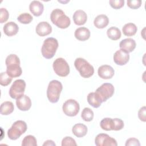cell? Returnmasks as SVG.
<instances>
[{
	"instance_id": "6da1fadb",
	"label": "cell",
	"mask_w": 146,
	"mask_h": 146,
	"mask_svg": "<svg viewBox=\"0 0 146 146\" xmlns=\"http://www.w3.org/2000/svg\"><path fill=\"white\" fill-rule=\"evenodd\" d=\"M5 63L7 67L6 72L12 78H17L21 75L22 70L20 67V60L18 56L11 54L8 55L6 59Z\"/></svg>"
},
{
	"instance_id": "7a4b0ae2",
	"label": "cell",
	"mask_w": 146,
	"mask_h": 146,
	"mask_svg": "<svg viewBox=\"0 0 146 146\" xmlns=\"http://www.w3.org/2000/svg\"><path fill=\"white\" fill-rule=\"evenodd\" d=\"M50 19L53 24L62 29L67 28L71 23L70 18L60 9H55L52 11Z\"/></svg>"
},
{
	"instance_id": "3957f363",
	"label": "cell",
	"mask_w": 146,
	"mask_h": 146,
	"mask_svg": "<svg viewBox=\"0 0 146 146\" xmlns=\"http://www.w3.org/2000/svg\"><path fill=\"white\" fill-rule=\"evenodd\" d=\"M58 45V42L55 38L50 37L46 39L41 48L42 56L46 59L52 58L56 53Z\"/></svg>"
},
{
	"instance_id": "277c9868",
	"label": "cell",
	"mask_w": 146,
	"mask_h": 146,
	"mask_svg": "<svg viewBox=\"0 0 146 146\" xmlns=\"http://www.w3.org/2000/svg\"><path fill=\"white\" fill-rule=\"evenodd\" d=\"M62 89V84L59 81L57 80H51L49 83L47 90V96L48 100L52 103L58 102Z\"/></svg>"
},
{
	"instance_id": "5b68a950",
	"label": "cell",
	"mask_w": 146,
	"mask_h": 146,
	"mask_svg": "<svg viewBox=\"0 0 146 146\" xmlns=\"http://www.w3.org/2000/svg\"><path fill=\"white\" fill-rule=\"evenodd\" d=\"M74 66L80 76L84 78H88L94 73L93 66L82 58H76L74 62Z\"/></svg>"
},
{
	"instance_id": "8992f818",
	"label": "cell",
	"mask_w": 146,
	"mask_h": 146,
	"mask_svg": "<svg viewBox=\"0 0 146 146\" xmlns=\"http://www.w3.org/2000/svg\"><path fill=\"white\" fill-rule=\"evenodd\" d=\"M27 127L25 121L23 120H17L15 121L11 128L7 131V136L11 140L18 139L27 130Z\"/></svg>"
},
{
	"instance_id": "52a82bcc",
	"label": "cell",
	"mask_w": 146,
	"mask_h": 146,
	"mask_svg": "<svg viewBox=\"0 0 146 146\" xmlns=\"http://www.w3.org/2000/svg\"><path fill=\"white\" fill-rule=\"evenodd\" d=\"M55 73L59 76L65 77L70 73V66L66 60L62 58L56 59L52 64Z\"/></svg>"
},
{
	"instance_id": "ba28073f",
	"label": "cell",
	"mask_w": 146,
	"mask_h": 146,
	"mask_svg": "<svg viewBox=\"0 0 146 146\" xmlns=\"http://www.w3.org/2000/svg\"><path fill=\"white\" fill-rule=\"evenodd\" d=\"M26 88V82L23 79H18L14 82L9 90V95L13 99H17L23 95Z\"/></svg>"
},
{
	"instance_id": "9c48e42d",
	"label": "cell",
	"mask_w": 146,
	"mask_h": 146,
	"mask_svg": "<svg viewBox=\"0 0 146 146\" xmlns=\"http://www.w3.org/2000/svg\"><path fill=\"white\" fill-rule=\"evenodd\" d=\"M114 87L112 84L105 83L98 88L95 92L99 96L102 101L104 102L112 97L114 94Z\"/></svg>"
},
{
	"instance_id": "30bf717a",
	"label": "cell",
	"mask_w": 146,
	"mask_h": 146,
	"mask_svg": "<svg viewBox=\"0 0 146 146\" xmlns=\"http://www.w3.org/2000/svg\"><path fill=\"white\" fill-rule=\"evenodd\" d=\"M62 110L66 115L72 117L79 113L80 106L77 101L71 99L66 100L63 103Z\"/></svg>"
},
{
	"instance_id": "8fae6325",
	"label": "cell",
	"mask_w": 146,
	"mask_h": 146,
	"mask_svg": "<svg viewBox=\"0 0 146 146\" xmlns=\"http://www.w3.org/2000/svg\"><path fill=\"white\" fill-rule=\"evenodd\" d=\"M95 143L97 146H117L116 140L106 133H99L95 139Z\"/></svg>"
},
{
	"instance_id": "7c38bea8",
	"label": "cell",
	"mask_w": 146,
	"mask_h": 146,
	"mask_svg": "<svg viewBox=\"0 0 146 146\" xmlns=\"http://www.w3.org/2000/svg\"><path fill=\"white\" fill-rule=\"evenodd\" d=\"M129 59V54L123 50L120 49L116 51L113 55L114 62L119 66L125 65Z\"/></svg>"
},
{
	"instance_id": "4fadbf2b",
	"label": "cell",
	"mask_w": 146,
	"mask_h": 146,
	"mask_svg": "<svg viewBox=\"0 0 146 146\" xmlns=\"http://www.w3.org/2000/svg\"><path fill=\"white\" fill-rule=\"evenodd\" d=\"M98 73L101 78L103 79H110L114 75L115 71L111 66L105 64L99 67Z\"/></svg>"
},
{
	"instance_id": "5bb4252c",
	"label": "cell",
	"mask_w": 146,
	"mask_h": 146,
	"mask_svg": "<svg viewBox=\"0 0 146 146\" xmlns=\"http://www.w3.org/2000/svg\"><path fill=\"white\" fill-rule=\"evenodd\" d=\"M16 104L18 108L21 111H28L31 108V100L28 96L23 95L16 99Z\"/></svg>"
},
{
	"instance_id": "9a60e30c",
	"label": "cell",
	"mask_w": 146,
	"mask_h": 146,
	"mask_svg": "<svg viewBox=\"0 0 146 146\" xmlns=\"http://www.w3.org/2000/svg\"><path fill=\"white\" fill-rule=\"evenodd\" d=\"M35 31L38 35L44 36L49 35L52 32V27L47 22H40L37 25Z\"/></svg>"
},
{
	"instance_id": "2e32d148",
	"label": "cell",
	"mask_w": 146,
	"mask_h": 146,
	"mask_svg": "<svg viewBox=\"0 0 146 146\" xmlns=\"http://www.w3.org/2000/svg\"><path fill=\"white\" fill-rule=\"evenodd\" d=\"M136 42L132 38H126L123 39L119 43L120 49L124 50L127 52H131L134 50L136 47Z\"/></svg>"
},
{
	"instance_id": "e0dca14e",
	"label": "cell",
	"mask_w": 146,
	"mask_h": 146,
	"mask_svg": "<svg viewBox=\"0 0 146 146\" xmlns=\"http://www.w3.org/2000/svg\"><path fill=\"white\" fill-rule=\"evenodd\" d=\"M30 12L36 17H39L42 15L44 10V6L42 3L39 1H33L29 5Z\"/></svg>"
},
{
	"instance_id": "ac0fdd59",
	"label": "cell",
	"mask_w": 146,
	"mask_h": 146,
	"mask_svg": "<svg viewBox=\"0 0 146 146\" xmlns=\"http://www.w3.org/2000/svg\"><path fill=\"white\" fill-rule=\"evenodd\" d=\"M87 20V14L82 10H76L73 15V21L75 25L80 26L85 24Z\"/></svg>"
},
{
	"instance_id": "d6986e66",
	"label": "cell",
	"mask_w": 146,
	"mask_h": 146,
	"mask_svg": "<svg viewBox=\"0 0 146 146\" xmlns=\"http://www.w3.org/2000/svg\"><path fill=\"white\" fill-rule=\"evenodd\" d=\"M75 37L79 40L84 41L90 37V31L85 27H79L76 29L74 33Z\"/></svg>"
},
{
	"instance_id": "ffe728a7",
	"label": "cell",
	"mask_w": 146,
	"mask_h": 146,
	"mask_svg": "<svg viewBox=\"0 0 146 146\" xmlns=\"http://www.w3.org/2000/svg\"><path fill=\"white\" fill-rule=\"evenodd\" d=\"M4 33L9 36H11L17 34L19 30L18 26L14 22H9L6 23L3 26Z\"/></svg>"
},
{
	"instance_id": "44dd1931",
	"label": "cell",
	"mask_w": 146,
	"mask_h": 146,
	"mask_svg": "<svg viewBox=\"0 0 146 146\" xmlns=\"http://www.w3.org/2000/svg\"><path fill=\"white\" fill-rule=\"evenodd\" d=\"M87 127L86 125L82 123H78L75 124L72 128V132L73 134L78 137H84L87 133Z\"/></svg>"
},
{
	"instance_id": "7402d4cb",
	"label": "cell",
	"mask_w": 146,
	"mask_h": 146,
	"mask_svg": "<svg viewBox=\"0 0 146 146\" xmlns=\"http://www.w3.org/2000/svg\"><path fill=\"white\" fill-rule=\"evenodd\" d=\"M109 23L108 17L104 14L98 15L94 21V26L98 29H103L106 27Z\"/></svg>"
},
{
	"instance_id": "603a6c76",
	"label": "cell",
	"mask_w": 146,
	"mask_h": 146,
	"mask_svg": "<svg viewBox=\"0 0 146 146\" xmlns=\"http://www.w3.org/2000/svg\"><path fill=\"white\" fill-rule=\"evenodd\" d=\"M87 102L89 104L92 106L94 108H98L100 106L103 102L98 95V94L95 92H90L87 95Z\"/></svg>"
},
{
	"instance_id": "cb8c5ba5",
	"label": "cell",
	"mask_w": 146,
	"mask_h": 146,
	"mask_svg": "<svg viewBox=\"0 0 146 146\" xmlns=\"http://www.w3.org/2000/svg\"><path fill=\"white\" fill-rule=\"evenodd\" d=\"M137 30V28L136 26L133 23H128L125 24L122 29L124 35L127 36L134 35L136 33Z\"/></svg>"
},
{
	"instance_id": "d4e9b609",
	"label": "cell",
	"mask_w": 146,
	"mask_h": 146,
	"mask_svg": "<svg viewBox=\"0 0 146 146\" xmlns=\"http://www.w3.org/2000/svg\"><path fill=\"white\" fill-rule=\"evenodd\" d=\"M1 113L2 115H8L11 113L14 110V107L12 102L9 101H6L3 102L1 105Z\"/></svg>"
},
{
	"instance_id": "484cf974",
	"label": "cell",
	"mask_w": 146,
	"mask_h": 146,
	"mask_svg": "<svg viewBox=\"0 0 146 146\" xmlns=\"http://www.w3.org/2000/svg\"><path fill=\"white\" fill-rule=\"evenodd\" d=\"M100 127L105 131L113 130L114 122L113 119L110 117H106L102 119L100 123Z\"/></svg>"
},
{
	"instance_id": "4316f807",
	"label": "cell",
	"mask_w": 146,
	"mask_h": 146,
	"mask_svg": "<svg viewBox=\"0 0 146 146\" xmlns=\"http://www.w3.org/2000/svg\"><path fill=\"white\" fill-rule=\"evenodd\" d=\"M107 34L108 37L113 40H116L121 37V31L116 27H111L107 30Z\"/></svg>"
},
{
	"instance_id": "83f0119b",
	"label": "cell",
	"mask_w": 146,
	"mask_h": 146,
	"mask_svg": "<svg viewBox=\"0 0 146 146\" xmlns=\"http://www.w3.org/2000/svg\"><path fill=\"white\" fill-rule=\"evenodd\" d=\"M81 117L86 121H91L94 118V112L90 108L86 107L82 112Z\"/></svg>"
},
{
	"instance_id": "f1b7e54d",
	"label": "cell",
	"mask_w": 146,
	"mask_h": 146,
	"mask_svg": "<svg viewBox=\"0 0 146 146\" xmlns=\"http://www.w3.org/2000/svg\"><path fill=\"white\" fill-rule=\"evenodd\" d=\"M22 146H36L37 142L35 137L33 135H27L24 137L22 142Z\"/></svg>"
},
{
	"instance_id": "f546056e",
	"label": "cell",
	"mask_w": 146,
	"mask_h": 146,
	"mask_svg": "<svg viewBox=\"0 0 146 146\" xmlns=\"http://www.w3.org/2000/svg\"><path fill=\"white\" fill-rule=\"evenodd\" d=\"M18 21L23 24H29L33 19V17L27 13L21 14L17 18Z\"/></svg>"
},
{
	"instance_id": "4dcf8cb0",
	"label": "cell",
	"mask_w": 146,
	"mask_h": 146,
	"mask_svg": "<svg viewBox=\"0 0 146 146\" xmlns=\"http://www.w3.org/2000/svg\"><path fill=\"white\" fill-rule=\"evenodd\" d=\"M12 78L10 77L6 72H2L0 75V84L1 86H6L12 81Z\"/></svg>"
},
{
	"instance_id": "1f68e13d",
	"label": "cell",
	"mask_w": 146,
	"mask_h": 146,
	"mask_svg": "<svg viewBox=\"0 0 146 146\" xmlns=\"http://www.w3.org/2000/svg\"><path fill=\"white\" fill-rule=\"evenodd\" d=\"M62 146H69V145H77L75 140L70 136H66L62 139Z\"/></svg>"
},
{
	"instance_id": "d6a6232c",
	"label": "cell",
	"mask_w": 146,
	"mask_h": 146,
	"mask_svg": "<svg viewBox=\"0 0 146 146\" xmlns=\"http://www.w3.org/2000/svg\"><path fill=\"white\" fill-rule=\"evenodd\" d=\"M109 3L111 6L115 9H119L124 5V0H110Z\"/></svg>"
},
{
	"instance_id": "836d02e7",
	"label": "cell",
	"mask_w": 146,
	"mask_h": 146,
	"mask_svg": "<svg viewBox=\"0 0 146 146\" xmlns=\"http://www.w3.org/2000/svg\"><path fill=\"white\" fill-rule=\"evenodd\" d=\"M141 1L140 0H129L127 1V6L132 9H137L141 6Z\"/></svg>"
},
{
	"instance_id": "e575fe53",
	"label": "cell",
	"mask_w": 146,
	"mask_h": 146,
	"mask_svg": "<svg viewBox=\"0 0 146 146\" xmlns=\"http://www.w3.org/2000/svg\"><path fill=\"white\" fill-rule=\"evenodd\" d=\"M0 11V22L1 23H3L7 21L9 17V14L8 11L5 8H1Z\"/></svg>"
},
{
	"instance_id": "d590c367",
	"label": "cell",
	"mask_w": 146,
	"mask_h": 146,
	"mask_svg": "<svg viewBox=\"0 0 146 146\" xmlns=\"http://www.w3.org/2000/svg\"><path fill=\"white\" fill-rule=\"evenodd\" d=\"M113 122H114V131H119L123 128L124 127V122L123 121L119 118H114Z\"/></svg>"
},
{
	"instance_id": "8d00e7d4",
	"label": "cell",
	"mask_w": 146,
	"mask_h": 146,
	"mask_svg": "<svg viewBox=\"0 0 146 146\" xmlns=\"http://www.w3.org/2000/svg\"><path fill=\"white\" fill-rule=\"evenodd\" d=\"M125 145V146H133V145L134 146H140V143L138 139L134 138V137H132V138H129L126 140Z\"/></svg>"
},
{
	"instance_id": "74e56055",
	"label": "cell",
	"mask_w": 146,
	"mask_h": 146,
	"mask_svg": "<svg viewBox=\"0 0 146 146\" xmlns=\"http://www.w3.org/2000/svg\"><path fill=\"white\" fill-rule=\"evenodd\" d=\"M145 111H146L145 106H143V107L140 108V110H139V112H138V117H139V119L141 121H144V122H145L146 121Z\"/></svg>"
},
{
	"instance_id": "f35d334b",
	"label": "cell",
	"mask_w": 146,
	"mask_h": 146,
	"mask_svg": "<svg viewBox=\"0 0 146 146\" xmlns=\"http://www.w3.org/2000/svg\"><path fill=\"white\" fill-rule=\"evenodd\" d=\"M55 143H54V141L52 140H47L46 142H44V143L43 144V146L44 145H54L55 146Z\"/></svg>"
}]
</instances>
